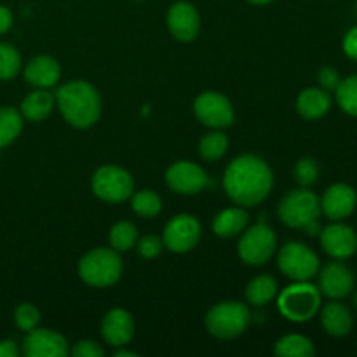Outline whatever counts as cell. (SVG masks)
Segmentation results:
<instances>
[{"instance_id": "obj_13", "label": "cell", "mask_w": 357, "mask_h": 357, "mask_svg": "<svg viewBox=\"0 0 357 357\" xmlns=\"http://www.w3.org/2000/svg\"><path fill=\"white\" fill-rule=\"evenodd\" d=\"M23 354L26 357H63L68 354V344L65 337L52 330L26 331L23 340Z\"/></svg>"}, {"instance_id": "obj_17", "label": "cell", "mask_w": 357, "mask_h": 357, "mask_svg": "<svg viewBox=\"0 0 357 357\" xmlns=\"http://www.w3.org/2000/svg\"><path fill=\"white\" fill-rule=\"evenodd\" d=\"M167 26L171 35L180 42H192L201 28L197 9L188 2H176L167 13Z\"/></svg>"}, {"instance_id": "obj_32", "label": "cell", "mask_w": 357, "mask_h": 357, "mask_svg": "<svg viewBox=\"0 0 357 357\" xmlns=\"http://www.w3.org/2000/svg\"><path fill=\"white\" fill-rule=\"evenodd\" d=\"M38 321H40V312L31 303H21L14 310V323L21 331L33 330L37 328Z\"/></svg>"}, {"instance_id": "obj_3", "label": "cell", "mask_w": 357, "mask_h": 357, "mask_svg": "<svg viewBox=\"0 0 357 357\" xmlns=\"http://www.w3.org/2000/svg\"><path fill=\"white\" fill-rule=\"evenodd\" d=\"M122 274V260L114 248H96L84 255L79 261V275L86 284L94 288H108L115 284Z\"/></svg>"}, {"instance_id": "obj_30", "label": "cell", "mask_w": 357, "mask_h": 357, "mask_svg": "<svg viewBox=\"0 0 357 357\" xmlns=\"http://www.w3.org/2000/svg\"><path fill=\"white\" fill-rule=\"evenodd\" d=\"M138 230L132 223L119 222L110 230V244L115 251H129L136 244Z\"/></svg>"}, {"instance_id": "obj_27", "label": "cell", "mask_w": 357, "mask_h": 357, "mask_svg": "<svg viewBox=\"0 0 357 357\" xmlns=\"http://www.w3.org/2000/svg\"><path fill=\"white\" fill-rule=\"evenodd\" d=\"M335 94H337L338 107H340L345 114L357 117V73L340 80L338 87L335 89Z\"/></svg>"}, {"instance_id": "obj_34", "label": "cell", "mask_w": 357, "mask_h": 357, "mask_svg": "<svg viewBox=\"0 0 357 357\" xmlns=\"http://www.w3.org/2000/svg\"><path fill=\"white\" fill-rule=\"evenodd\" d=\"M162 246V239H159L157 236H145L138 243V251L143 258H146V260H153V258H157L160 255Z\"/></svg>"}, {"instance_id": "obj_11", "label": "cell", "mask_w": 357, "mask_h": 357, "mask_svg": "<svg viewBox=\"0 0 357 357\" xmlns=\"http://www.w3.org/2000/svg\"><path fill=\"white\" fill-rule=\"evenodd\" d=\"M201 239V223L192 215H176L164 229L162 243L174 253H187L194 250Z\"/></svg>"}, {"instance_id": "obj_39", "label": "cell", "mask_w": 357, "mask_h": 357, "mask_svg": "<svg viewBox=\"0 0 357 357\" xmlns=\"http://www.w3.org/2000/svg\"><path fill=\"white\" fill-rule=\"evenodd\" d=\"M20 349H17L14 340H0V357H17Z\"/></svg>"}, {"instance_id": "obj_41", "label": "cell", "mask_w": 357, "mask_h": 357, "mask_svg": "<svg viewBox=\"0 0 357 357\" xmlns=\"http://www.w3.org/2000/svg\"><path fill=\"white\" fill-rule=\"evenodd\" d=\"M138 354L136 352H129V351H119L115 357H136Z\"/></svg>"}, {"instance_id": "obj_26", "label": "cell", "mask_w": 357, "mask_h": 357, "mask_svg": "<svg viewBox=\"0 0 357 357\" xmlns=\"http://www.w3.org/2000/svg\"><path fill=\"white\" fill-rule=\"evenodd\" d=\"M278 295V281L272 275H258L248 284L246 298L253 305H265Z\"/></svg>"}, {"instance_id": "obj_24", "label": "cell", "mask_w": 357, "mask_h": 357, "mask_svg": "<svg viewBox=\"0 0 357 357\" xmlns=\"http://www.w3.org/2000/svg\"><path fill=\"white\" fill-rule=\"evenodd\" d=\"M274 354L281 357H312L316 354L312 342L303 335H286L278 340Z\"/></svg>"}, {"instance_id": "obj_28", "label": "cell", "mask_w": 357, "mask_h": 357, "mask_svg": "<svg viewBox=\"0 0 357 357\" xmlns=\"http://www.w3.org/2000/svg\"><path fill=\"white\" fill-rule=\"evenodd\" d=\"M131 208L136 215L143 216V218H153L162 209V202H160V197L155 192L142 190L132 195Z\"/></svg>"}, {"instance_id": "obj_9", "label": "cell", "mask_w": 357, "mask_h": 357, "mask_svg": "<svg viewBox=\"0 0 357 357\" xmlns=\"http://www.w3.org/2000/svg\"><path fill=\"white\" fill-rule=\"evenodd\" d=\"M278 237L265 223H258L248 229L239 241V257L248 265H264L274 257Z\"/></svg>"}, {"instance_id": "obj_6", "label": "cell", "mask_w": 357, "mask_h": 357, "mask_svg": "<svg viewBox=\"0 0 357 357\" xmlns=\"http://www.w3.org/2000/svg\"><path fill=\"white\" fill-rule=\"evenodd\" d=\"M321 215V202L314 192L302 187L286 195L279 204V218L291 229H303Z\"/></svg>"}, {"instance_id": "obj_22", "label": "cell", "mask_w": 357, "mask_h": 357, "mask_svg": "<svg viewBox=\"0 0 357 357\" xmlns=\"http://www.w3.org/2000/svg\"><path fill=\"white\" fill-rule=\"evenodd\" d=\"M56 100L49 91L37 89L28 94L21 103V115L30 122H40L51 115Z\"/></svg>"}, {"instance_id": "obj_7", "label": "cell", "mask_w": 357, "mask_h": 357, "mask_svg": "<svg viewBox=\"0 0 357 357\" xmlns=\"http://www.w3.org/2000/svg\"><path fill=\"white\" fill-rule=\"evenodd\" d=\"M279 268L293 281H309L319 272V258L303 243H288L281 248L278 257Z\"/></svg>"}, {"instance_id": "obj_5", "label": "cell", "mask_w": 357, "mask_h": 357, "mask_svg": "<svg viewBox=\"0 0 357 357\" xmlns=\"http://www.w3.org/2000/svg\"><path fill=\"white\" fill-rule=\"evenodd\" d=\"M250 319L251 314L248 305L241 302H223L206 314V328L213 337L230 340L244 333Z\"/></svg>"}, {"instance_id": "obj_31", "label": "cell", "mask_w": 357, "mask_h": 357, "mask_svg": "<svg viewBox=\"0 0 357 357\" xmlns=\"http://www.w3.org/2000/svg\"><path fill=\"white\" fill-rule=\"evenodd\" d=\"M21 56L14 45L0 42V80H10L20 73Z\"/></svg>"}, {"instance_id": "obj_29", "label": "cell", "mask_w": 357, "mask_h": 357, "mask_svg": "<svg viewBox=\"0 0 357 357\" xmlns=\"http://www.w3.org/2000/svg\"><path fill=\"white\" fill-rule=\"evenodd\" d=\"M229 149V138L223 132H208L199 143V153L206 160H218Z\"/></svg>"}, {"instance_id": "obj_35", "label": "cell", "mask_w": 357, "mask_h": 357, "mask_svg": "<svg viewBox=\"0 0 357 357\" xmlns=\"http://www.w3.org/2000/svg\"><path fill=\"white\" fill-rule=\"evenodd\" d=\"M73 357H103L105 351L100 344L93 340H80L73 345L72 349Z\"/></svg>"}, {"instance_id": "obj_36", "label": "cell", "mask_w": 357, "mask_h": 357, "mask_svg": "<svg viewBox=\"0 0 357 357\" xmlns=\"http://www.w3.org/2000/svg\"><path fill=\"white\" fill-rule=\"evenodd\" d=\"M340 80H342L340 73H338L335 68H331V66H324V68H321L319 72L321 89L335 91L338 87V84H340Z\"/></svg>"}, {"instance_id": "obj_18", "label": "cell", "mask_w": 357, "mask_h": 357, "mask_svg": "<svg viewBox=\"0 0 357 357\" xmlns=\"http://www.w3.org/2000/svg\"><path fill=\"white\" fill-rule=\"evenodd\" d=\"M101 335L105 342L114 347H124L135 337V321L124 309H114L107 312L101 323Z\"/></svg>"}, {"instance_id": "obj_15", "label": "cell", "mask_w": 357, "mask_h": 357, "mask_svg": "<svg viewBox=\"0 0 357 357\" xmlns=\"http://www.w3.org/2000/svg\"><path fill=\"white\" fill-rule=\"evenodd\" d=\"M354 274L351 268L342 261L328 264L319 274V291L328 298L340 300L351 295L354 289Z\"/></svg>"}, {"instance_id": "obj_43", "label": "cell", "mask_w": 357, "mask_h": 357, "mask_svg": "<svg viewBox=\"0 0 357 357\" xmlns=\"http://www.w3.org/2000/svg\"><path fill=\"white\" fill-rule=\"evenodd\" d=\"M354 305H356V310H357V293H356V296H354Z\"/></svg>"}, {"instance_id": "obj_8", "label": "cell", "mask_w": 357, "mask_h": 357, "mask_svg": "<svg viewBox=\"0 0 357 357\" xmlns=\"http://www.w3.org/2000/svg\"><path fill=\"white\" fill-rule=\"evenodd\" d=\"M91 187H93L94 195L101 201L117 204L131 197L135 183H132L131 174L122 167L103 166L93 174Z\"/></svg>"}, {"instance_id": "obj_16", "label": "cell", "mask_w": 357, "mask_h": 357, "mask_svg": "<svg viewBox=\"0 0 357 357\" xmlns=\"http://www.w3.org/2000/svg\"><path fill=\"white\" fill-rule=\"evenodd\" d=\"M321 211L333 222L347 218L352 215L357 204V194L347 183H335L324 192L321 199Z\"/></svg>"}, {"instance_id": "obj_1", "label": "cell", "mask_w": 357, "mask_h": 357, "mask_svg": "<svg viewBox=\"0 0 357 357\" xmlns=\"http://www.w3.org/2000/svg\"><path fill=\"white\" fill-rule=\"evenodd\" d=\"M274 176L264 159L251 153L237 157L223 174V188L236 204L243 208L257 206L271 194Z\"/></svg>"}, {"instance_id": "obj_25", "label": "cell", "mask_w": 357, "mask_h": 357, "mask_svg": "<svg viewBox=\"0 0 357 357\" xmlns=\"http://www.w3.org/2000/svg\"><path fill=\"white\" fill-rule=\"evenodd\" d=\"M23 129V115L13 107H0V149L14 142Z\"/></svg>"}, {"instance_id": "obj_12", "label": "cell", "mask_w": 357, "mask_h": 357, "mask_svg": "<svg viewBox=\"0 0 357 357\" xmlns=\"http://www.w3.org/2000/svg\"><path fill=\"white\" fill-rule=\"evenodd\" d=\"M166 183L176 194L194 195L208 185V176L197 164L178 160L166 171Z\"/></svg>"}, {"instance_id": "obj_40", "label": "cell", "mask_w": 357, "mask_h": 357, "mask_svg": "<svg viewBox=\"0 0 357 357\" xmlns=\"http://www.w3.org/2000/svg\"><path fill=\"white\" fill-rule=\"evenodd\" d=\"M303 230H305V232L309 234V236H316V234H319V232H321L319 222H317V220H314V222L307 223V225L303 227Z\"/></svg>"}, {"instance_id": "obj_10", "label": "cell", "mask_w": 357, "mask_h": 357, "mask_svg": "<svg viewBox=\"0 0 357 357\" xmlns=\"http://www.w3.org/2000/svg\"><path fill=\"white\" fill-rule=\"evenodd\" d=\"M194 114L208 128H227L234 122L232 103L216 91H206L195 98Z\"/></svg>"}, {"instance_id": "obj_14", "label": "cell", "mask_w": 357, "mask_h": 357, "mask_svg": "<svg viewBox=\"0 0 357 357\" xmlns=\"http://www.w3.org/2000/svg\"><path fill=\"white\" fill-rule=\"evenodd\" d=\"M321 246L335 260H345L357 251V236L352 227L333 223L321 230Z\"/></svg>"}, {"instance_id": "obj_19", "label": "cell", "mask_w": 357, "mask_h": 357, "mask_svg": "<svg viewBox=\"0 0 357 357\" xmlns=\"http://www.w3.org/2000/svg\"><path fill=\"white\" fill-rule=\"evenodd\" d=\"M59 77H61L59 63L51 56H37L24 68L26 82L30 86L38 87V89H47V87L54 86Z\"/></svg>"}, {"instance_id": "obj_37", "label": "cell", "mask_w": 357, "mask_h": 357, "mask_svg": "<svg viewBox=\"0 0 357 357\" xmlns=\"http://www.w3.org/2000/svg\"><path fill=\"white\" fill-rule=\"evenodd\" d=\"M344 51L351 59L357 61V26L351 28L344 37Z\"/></svg>"}, {"instance_id": "obj_42", "label": "cell", "mask_w": 357, "mask_h": 357, "mask_svg": "<svg viewBox=\"0 0 357 357\" xmlns=\"http://www.w3.org/2000/svg\"><path fill=\"white\" fill-rule=\"evenodd\" d=\"M248 2L255 3V6H265V3H271L272 0H248Z\"/></svg>"}, {"instance_id": "obj_33", "label": "cell", "mask_w": 357, "mask_h": 357, "mask_svg": "<svg viewBox=\"0 0 357 357\" xmlns=\"http://www.w3.org/2000/svg\"><path fill=\"white\" fill-rule=\"evenodd\" d=\"M317 176H319V166L316 160L310 157H303L296 162L295 178L302 187H310L312 183H316Z\"/></svg>"}, {"instance_id": "obj_20", "label": "cell", "mask_w": 357, "mask_h": 357, "mask_svg": "<svg viewBox=\"0 0 357 357\" xmlns=\"http://www.w3.org/2000/svg\"><path fill=\"white\" fill-rule=\"evenodd\" d=\"M331 107V98L328 91L317 89V87H309L298 94L296 100V110L307 121H317L324 117Z\"/></svg>"}, {"instance_id": "obj_38", "label": "cell", "mask_w": 357, "mask_h": 357, "mask_svg": "<svg viewBox=\"0 0 357 357\" xmlns=\"http://www.w3.org/2000/svg\"><path fill=\"white\" fill-rule=\"evenodd\" d=\"M10 26H13V13L9 7L0 6V35L9 31Z\"/></svg>"}, {"instance_id": "obj_4", "label": "cell", "mask_w": 357, "mask_h": 357, "mask_svg": "<svg viewBox=\"0 0 357 357\" xmlns=\"http://www.w3.org/2000/svg\"><path fill=\"white\" fill-rule=\"evenodd\" d=\"M279 312L289 321L303 323L312 319L321 307V291L307 281H296L279 295Z\"/></svg>"}, {"instance_id": "obj_2", "label": "cell", "mask_w": 357, "mask_h": 357, "mask_svg": "<svg viewBox=\"0 0 357 357\" xmlns=\"http://www.w3.org/2000/svg\"><path fill=\"white\" fill-rule=\"evenodd\" d=\"M59 112L70 126L86 129L96 124L101 114V98L96 87L84 80H73L58 89L54 96Z\"/></svg>"}, {"instance_id": "obj_21", "label": "cell", "mask_w": 357, "mask_h": 357, "mask_svg": "<svg viewBox=\"0 0 357 357\" xmlns=\"http://www.w3.org/2000/svg\"><path fill=\"white\" fill-rule=\"evenodd\" d=\"M321 324L331 337H345L351 333L354 319H352L351 310L344 303L331 302L321 312Z\"/></svg>"}, {"instance_id": "obj_23", "label": "cell", "mask_w": 357, "mask_h": 357, "mask_svg": "<svg viewBox=\"0 0 357 357\" xmlns=\"http://www.w3.org/2000/svg\"><path fill=\"white\" fill-rule=\"evenodd\" d=\"M248 213L243 208H229L220 211L213 220V232L218 237H234L248 225Z\"/></svg>"}]
</instances>
